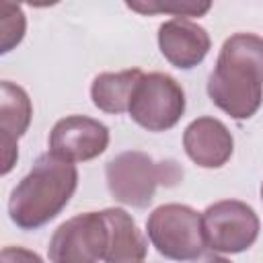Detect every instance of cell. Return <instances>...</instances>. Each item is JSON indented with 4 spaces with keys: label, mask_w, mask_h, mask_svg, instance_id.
<instances>
[{
    "label": "cell",
    "mask_w": 263,
    "mask_h": 263,
    "mask_svg": "<svg viewBox=\"0 0 263 263\" xmlns=\"http://www.w3.org/2000/svg\"><path fill=\"white\" fill-rule=\"evenodd\" d=\"M210 101L232 119L253 117L263 103V37L230 35L208 76Z\"/></svg>",
    "instance_id": "obj_1"
},
{
    "label": "cell",
    "mask_w": 263,
    "mask_h": 263,
    "mask_svg": "<svg viewBox=\"0 0 263 263\" xmlns=\"http://www.w3.org/2000/svg\"><path fill=\"white\" fill-rule=\"evenodd\" d=\"M76 187V164L45 152L10 191L8 216L23 230H37L68 205Z\"/></svg>",
    "instance_id": "obj_2"
},
{
    "label": "cell",
    "mask_w": 263,
    "mask_h": 263,
    "mask_svg": "<svg viewBox=\"0 0 263 263\" xmlns=\"http://www.w3.org/2000/svg\"><path fill=\"white\" fill-rule=\"evenodd\" d=\"M105 179L115 201L142 210L152 203L158 185H177L183 179V168L175 160L156 162L142 150H125L107 162Z\"/></svg>",
    "instance_id": "obj_3"
},
{
    "label": "cell",
    "mask_w": 263,
    "mask_h": 263,
    "mask_svg": "<svg viewBox=\"0 0 263 263\" xmlns=\"http://www.w3.org/2000/svg\"><path fill=\"white\" fill-rule=\"evenodd\" d=\"M152 247L171 261H195L208 249L201 214L185 203H164L146 220Z\"/></svg>",
    "instance_id": "obj_4"
},
{
    "label": "cell",
    "mask_w": 263,
    "mask_h": 263,
    "mask_svg": "<svg viewBox=\"0 0 263 263\" xmlns=\"http://www.w3.org/2000/svg\"><path fill=\"white\" fill-rule=\"evenodd\" d=\"M127 113L148 132H166L185 113V90L171 74H144L134 90Z\"/></svg>",
    "instance_id": "obj_5"
},
{
    "label": "cell",
    "mask_w": 263,
    "mask_h": 263,
    "mask_svg": "<svg viewBox=\"0 0 263 263\" xmlns=\"http://www.w3.org/2000/svg\"><path fill=\"white\" fill-rule=\"evenodd\" d=\"M205 245L214 253L236 255L251 249L259 236L257 212L238 199H222L201 212Z\"/></svg>",
    "instance_id": "obj_6"
},
{
    "label": "cell",
    "mask_w": 263,
    "mask_h": 263,
    "mask_svg": "<svg viewBox=\"0 0 263 263\" xmlns=\"http://www.w3.org/2000/svg\"><path fill=\"white\" fill-rule=\"evenodd\" d=\"M107 251V222L103 212L78 214L53 232L47 257L51 263H76V261H103Z\"/></svg>",
    "instance_id": "obj_7"
},
{
    "label": "cell",
    "mask_w": 263,
    "mask_h": 263,
    "mask_svg": "<svg viewBox=\"0 0 263 263\" xmlns=\"http://www.w3.org/2000/svg\"><path fill=\"white\" fill-rule=\"evenodd\" d=\"M49 152L66 162H86L109 146V127L86 115H66L49 132Z\"/></svg>",
    "instance_id": "obj_8"
},
{
    "label": "cell",
    "mask_w": 263,
    "mask_h": 263,
    "mask_svg": "<svg viewBox=\"0 0 263 263\" xmlns=\"http://www.w3.org/2000/svg\"><path fill=\"white\" fill-rule=\"evenodd\" d=\"M158 47L171 66L179 70H191L205 60L212 39L208 31L195 21L175 16L158 27Z\"/></svg>",
    "instance_id": "obj_9"
},
{
    "label": "cell",
    "mask_w": 263,
    "mask_h": 263,
    "mask_svg": "<svg viewBox=\"0 0 263 263\" xmlns=\"http://www.w3.org/2000/svg\"><path fill=\"white\" fill-rule=\"evenodd\" d=\"M183 148L197 166L220 168L234 152V138L220 119L197 117L183 132Z\"/></svg>",
    "instance_id": "obj_10"
},
{
    "label": "cell",
    "mask_w": 263,
    "mask_h": 263,
    "mask_svg": "<svg viewBox=\"0 0 263 263\" xmlns=\"http://www.w3.org/2000/svg\"><path fill=\"white\" fill-rule=\"evenodd\" d=\"M103 216L107 222V251L103 263H140L146 257L148 245L136 220L121 208H107Z\"/></svg>",
    "instance_id": "obj_11"
},
{
    "label": "cell",
    "mask_w": 263,
    "mask_h": 263,
    "mask_svg": "<svg viewBox=\"0 0 263 263\" xmlns=\"http://www.w3.org/2000/svg\"><path fill=\"white\" fill-rule=\"evenodd\" d=\"M144 72L140 68H127L121 72H103L95 76L90 84V99L92 105L111 115H119L129 111V103L134 97V90L140 82Z\"/></svg>",
    "instance_id": "obj_12"
},
{
    "label": "cell",
    "mask_w": 263,
    "mask_h": 263,
    "mask_svg": "<svg viewBox=\"0 0 263 263\" xmlns=\"http://www.w3.org/2000/svg\"><path fill=\"white\" fill-rule=\"evenodd\" d=\"M33 105L27 90L10 80L0 82V140L18 142L29 129Z\"/></svg>",
    "instance_id": "obj_13"
},
{
    "label": "cell",
    "mask_w": 263,
    "mask_h": 263,
    "mask_svg": "<svg viewBox=\"0 0 263 263\" xmlns=\"http://www.w3.org/2000/svg\"><path fill=\"white\" fill-rule=\"evenodd\" d=\"M27 31V18L18 4L2 2L0 4V53H8L16 47Z\"/></svg>",
    "instance_id": "obj_14"
},
{
    "label": "cell",
    "mask_w": 263,
    "mask_h": 263,
    "mask_svg": "<svg viewBox=\"0 0 263 263\" xmlns=\"http://www.w3.org/2000/svg\"><path fill=\"white\" fill-rule=\"evenodd\" d=\"M125 6L129 10L140 12V14L171 12L177 18H187V16H203L212 8V2H156V0H148V2H127Z\"/></svg>",
    "instance_id": "obj_15"
},
{
    "label": "cell",
    "mask_w": 263,
    "mask_h": 263,
    "mask_svg": "<svg viewBox=\"0 0 263 263\" xmlns=\"http://www.w3.org/2000/svg\"><path fill=\"white\" fill-rule=\"evenodd\" d=\"M0 263H43V259L25 247H4L0 253Z\"/></svg>",
    "instance_id": "obj_16"
},
{
    "label": "cell",
    "mask_w": 263,
    "mask_h": 263,
    "mask_svg": "<svg viewBox=\"0 0 263 263\" xmlns=\"http://www.w3.org/2000/svg\"><path fill=\"white\" fill-rule=\"evenodd\" d=\"M193 263H232L230 259L222 257V255H216V253H210V255H201L199 259H195Z\"/></svg>",
    "instance_id": "obj_17"
},
{
    "label": "cell",
    "mask_w": 263,
    "mask_h": 263,
    "mask_svg": "<svg viewBox=\"0 0 263 263\" xmlns=\"http://www.w3.org/2000/svg\"><path fill=\"white\" fill-rule=\"evenodd\" d=\"M76 263H97V261H76Z\"/></svg>",
    "instance_id": "obj_18"
},
{
    "label": "cell",
    "mask_w": 263,
    "mask_h": 263,
    "mask_svg": "<svg viewBox=\"0 0 263 263\" xmlns=\"http://www.w3.org/2000/svg\"><path fill=\"white\" fill-rule=\"evenodd\" d=\"M261 197H263V185H261Z\"/></svg>",
    "instance_id": "obj_19"
},
{
    "label": "cell",
    "mask_w": 263,
    "mask_h": 263,
    "mask_svg": "<svg viewBox=\"0 0 263 263\" xmlns=\"http://www.w3.org/2000/svg\"><path fill=\"white\" fill-rule=\"evenodd\" d=\"M140 263H142V261H140Z\"/></svg>",
    "instance_id": "obj_20"
}]
</instances>
